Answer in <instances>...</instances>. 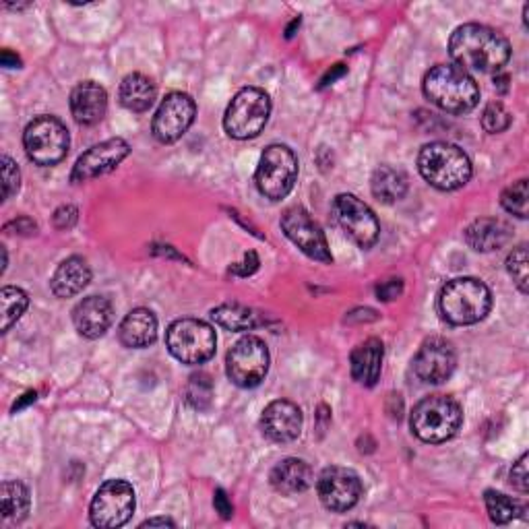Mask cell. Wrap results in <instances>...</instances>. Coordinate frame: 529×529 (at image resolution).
Wrapping results in <instances>:
<instances>
[{
	"label": "cell",
	"mask_w": 529,
	"mask_h": 529,
	"mask_svg": "<svg viewBox=\"0 0 529 529\" xmlns=\"http://www.w3.org/2000/svg\"><path fill=\"white\" fill-rule=\"evenodd\" d=\"M449 54L463 71L499 73L511 58V44L488 25L465 23L451 34Z\"/></svg>",
	"instance_id": "obj_1"
},
{
	"label": "cell",
	"mask_w": 529,
	"mask_h": 529,
	"mask_svg": "<svg viewBox=\"0 0 529 529\" xmlns=\"http://www.w3.org/2000/svg\"><path fill=\"white\" fill-rule=\"evenodd\" d=\"M422 89L430 104L449 114L472 112L480 102L476 79L457 65L432 67L424 77Z\"/></svg>",
	"instance_id": "obj_2"
},
{
	"label": "cell",
	"mask_w": 529,
	"mask_h": 529,
	"mask_svg": "<svg viewBox=\"0 0 529 529\" xmlns=\"http://www.w3.org/2000/svg\"><path fill=\"white\" fill-rule=\"evenodd\" d=\"M418 170L422 178L439 191H457L468 184L474 174L468 153L447 141L424 145L418 155Z\"/></svg>",
	"instance_id": "obj_3"
},
{
	"label": "cell",
	"mask_w": 529,
	"mask_h": 529,
	"mask_svg": "<svg viewBox=\"0 0 529 529\" xmlns=\"http://www.w3.org/2000/svg\"><path fill=\"white\" fill-rule=\"evenodd\" d=\"M492 308L488 286L476 277H457L439 294V313L443 321L455 327L476 325L484 321Z\"/></svg>",
	"instance_id": "obj_4"
},
{
	"label": "cell",
	"mask_w": 529,
	"mask_h": 529,
	"mask_svg": "<svg viewBox=\"0 0 529 529\" xmlns=\"http://www.w3.org/2000/svg\"><path fill=\"white\" fill-rule=\"evenodd\" d=\"M463 424V410L453 397L430 395L424 397L410 416V426L424 443L439 445L453 439Z\"/></svg>",
	"instance_id": "obj_5"
},
{
	"label": "cell",
	"mask_w": 529,
	"mask_h": 529,
	"mask_svg": "<svg viewBox=\"0 0 529 529\" xmlns=\"http://www.w3.org/2000/svg\"><path fill=\"white\" fill-rule=\"evenodd\" d=\"M271 116V100L259 87H244L232 98L226 116L224 129L232 139L246 141L263 133Z\"/></svg>",
	"instance_id": "obj_6"
},
{
	"label": "cell",
	"mask_w": 529,
	"mask_h": 529,
	"mask_svg": "<svg viewBox=\"0 0 529 529\" xmlns=\"http://www.w3.org/2000/svg\"><path fill=\"white\" fill-rule=\"evenodd\" d=\"M71 137L62 120L56 116H38L31 120L23 133L27 158L38 166H56L67 158Z\"/></svg>",
	"instance_id": "obj_7"
},
{
	"label": "cell",
	"mask_w": 529,
	"mask_h": 529,
	"mask_svg": "<svg viewBox=\"0 0 529 529\" xmlns=\"http://www.w3.org/2000/svg\"><path fill=\"white\" fill-rule=\"evenodd\" d=\"M298 180V158L288 145H269L257 166L255 182L263 197L271 201L286 199Z\"/></svg>",
	"instance_id": "obj_8"
},
{
	"label": "cell",
	"mask_w": 529,
	"mask_h": 529,
	"mask_svg": "<svg viewBox=\"0 0 529 529\" xmlns=\"http://www.w3.org/2000/svg\"><path fill=\"white\" fill-rule=\"evenodd\" d=\"M166 346L178 362L197 366L213 358L217 337L213 327L205 321L178 319L166 331Z\"/></svg>",
	"instance_id": "obj_9"
},
{
	"label": "cell",
	"mask_w": 529,
	"mask_h": 529,
	"mask_svg": "<svg viewBox=\"0 0 529 529\" xmlns=\"http://www.w3.org/2000/svg\"><path fill=\"white\" fill-rule=\"evenodd\" d=\"M269 350L257 335H244L226 356V375L240 389L259 387L269 372Z\"/></svg>",
	"instance_id": "obj_10"
},
{
	"label": "cell",
	"mask_w": 529,
	"mask_h": 529,
	"mask_svg": "<svg viewBox=\"0 0 529 529\" xmlns=\"http://www.w3.org/2000/svg\"><path fill=\"white\" fill-rule=\"evenodd\" d=\"M137 507L135 490L124 480L104 482L89 505V519L100 529H114L127 523Z\"/></svg>",
	"instance_id": "obj_11"
},
{
	"label": "cell",
	"mask_w": 529,
	"mask_h": 529,
	"mask_svg": "<svg viewBox=\"0 0 529 529\" xmlns=\"http://www.w3.org/2000/svg\"><path fill=\"white\" fill-rule=\"evenodd\" d=\"M333 215L337 226L360 248H370L377 244L381 236V224L375 211L358 197L348 193L337 195L333 201Z\"/></svg>",
	"instance_id": "obj_12"
},
{
	"label": "cell",
	"mask_w": 529,
	"mask_h": 529,
	"mask_svg": "<svg viewBox=\"0 0 529 529\" xmlns=\"http://www.w3.org/2000/svg\"><path fill=\"white\" fill-rule=\"evenodd\" d=\"M319 501L333 513H346L354 509L362 499V480L354 470L331 465L325 468L317 480Z\"/></svg>",
	"instance_id": "obj_13"
},
{
	"label": "cell",
	"mask_w": 529,
	"mask_h": 529,
	"mask_svg": "<svg viewBox=\"0 0 529 529\" xmlns=\"http://www.w3.org/2000/svg\"><path fill=\"white\" fill-rule=\"evenodd\" d=\"M197 116V104L189 93L172 91L160 104L151 122V133L160 143H174L191 129Z\"/></svg>",
	"instance_id": "obj_14"
},
{
	"label": "cell",
	"mask_w": 529,
	"mask_h": 529,
	"mask_svg": "<svg viewBox=\"0 0 529 529\" xmlns=\"http://www.w3.org/2000/svg\"><path fill=\"white\" fill-rule=\"evenodd\" d=\"M282 230L284 234L300 248V251L315 259L319 263H331V251H329V244L325 238V232L321 230V226L310 217V213L302 207H290L284 211L282 215Z\"/></svg>",
	"instance_id": "obj_15"
},
{
	"label": "cell",
	"mask_w": 529,
	"mask_h": 529,
	"mask_svg": "<svg viewBox=\"0 0 529 529\" xmlns=\"http://www.w3.org/2000/svg\"><path fill=\"white\" fill-rule=\"evenodd\" d=\"M457 366V352L451 341L443 337H430L414 356V372L422 383L441 385L451 379Z\"/></svg>",
	"instance_id": "obj_16"
},
{
	"label": "cell",
	"mask_w": 529,
	"mask_h": 529,
	"mask_svg": "<svg viewBox=\"0 0 529 529\" xmlns=\"http://www.w3.org/2000/svg\"><path fill=\"white\" fill-rule=\"evenodd\" d=\"M131 153V145L116 137V139H108L100 145H93L91 149H87L81 158L77 160V164L73 166L71 172V180L75 184L93 180V178H100L104 174H110L112 170H116L122 160L127 158Z\"/></svg>",
	"instance_id": "obj_17"
},
{
	"label": "cell",
	"mask_w": 529,
	"mask_h": 529,
	"mask_svg": "<svg viewBox=\"0 0 529 529\" xmlns=\"http://www.w3.org/2000/svg\"><path fill=\"white\" fill-rule=\"evenodd\" d=\"M302 424V410L288 399L271 401L261 416V430L273 443L296 441L302 432Z\"/></svg>",
	"instance_id": "obj_18"
},
{
	"label": "cell",
	"mask_w": 529,
	"mask_h": 529,
	"mask_svg": "<svg viewBox=\"0 0 529 529\" xmlns=\"http://www.w3.org/2000/svg\"><path fill=\"white\" fill-rule=\"evenodd\" d=\"M114 323V306L104 296L83 298L73 310V325L85 339L102 337Z\"/></svg>",
	"instance_id": "obj_19"
},
{
	"label": "cell",
	"mask_w": 529,
	"mask_h": 529,
	"mask_svg": "<svg viewBox=\"0 0 529 529\" xmlns=\"http://www.w3.org/2000/svg\"><path fill=\"white\" fill-rule=\"evenodd\" d=\"M69 104L73 118L83 127H91V124L100 122L106 116L108 93L96 81H83L71 91Z\"/></svg>",
	"instance_id": "obj_20"
},
{
	"label": "cell",
	"mask_w": 529,
	"mask_h": 529,
	"mask_svg": "<svg viewBox=\"0 0 529 529\" xmlns=\"http://www.w3.org/2000/svg\"><path fill=\"white\" fill-rule=\"evenodd\" d=\"M118 339L124 348H149L158 339V319L147 308H135L122 319L118 327Z\"/></svg>",
	"instance_id": "obj_21"
},
{
	"label": "cell",
	"mask_w": 529,
	"mask_h": 529,
	"mask_svg": "<svg viewBox=\"0 0 529 529\" xmlns=\"http://www.w3.org/2000/svg\"><path fill=\"white\" fill-rule=\"evenodd\" d=\"M383 356H385V348H383L381 339L370 337L362 341V344L356 346L350 356L352 379L364 387H375L381 377Z\"/></svg>",
	"instance_id": "obj_22"
},
{
	"label": "cell",
	"mask_w": 529,
	"mask_h": 529,
	"mask_svg": "<svg viewBox=\"0 0 529 529\" xmlns=\"http://www.w3.org/2000/svg\"><path fill=\"white\" fill-rule=\"evenodd\" d=\"M91 282V269L85 259L69 257L62 261L50 279V290L56 298H73Z\"/></svg>",
	"instance_id": "obj_23"
},
{
	"label": "cell",
	"mask_w": 529,
	"mask_h": 529,
	"mask_svg": "<svg viewBox=\"0 0 529 529\" xmlns=\"http://www.w3.org/2000/svg\"><path fill=\"white\" fill-rule=\"evenodd\" d=\"M269 480L279 494L292 496L310 488V484H313V470H310V465L304 459L288 457L275 465Z\"/></svg>",
	"instance_id": "obj_24"
},
{
	"label": "cell",
	"mask_w": 529,
	"mask_h": 529,
	"mask_svg": "<svg viewBox=\"0 0 529 529\" xmlns=\"http://www.w3.org/2000/svg\"><path fill=\"white\" fill-rule=\"evenodd\" d=\"M509 228L494 217H480L465 230V242L478 253L499 251L509 242Z\"/></svg>",
	"instance_id": "obj_25"
},
{
	"label": "cell",
	"mask_w": 529,
	"mask_h": 529,
	"mask_svg": "<svg viewBox=\"0 0 529 529\" xmlns=\"http://www.w3.org/2000/svg\"><path fill=\"white\" fill-rule=\"evenodd\" d=\"M370 191L385 205L397 203L408 193V176L393 166H381L370 178Z\"/></svg>",
	"instance_id": "obj_26"
},
{
	"label": "cell",
	"mask_w": 529,
	"mask_h": 529,
	"mask_svg": "<svg viewBox=\"0 0 529 529\" xmlns=\"http://www.w3.org/2000/svg\"><path fill=\"white\" fill-rule=\"evenodd\" d=\"M155 96H158V89L141 73H131L120 83V104L131 112H147L153 106Z\"/></svg>",
	"instance_id": "obj_27"
},
{
	"label": "cell",
	"mask_w": 529,
	"mask_h": 529,
	"mask_svg": "<svg viewBox=\"0 0 529 529\" xmlns=\"http://www.w3.org/2000/svg\"><path fill=\"white\" fill-rule=\"evenodd\" d=\"M211 319L215 325L228 331H253L259 325H263L261 317L255 313L253 308L242 306V304H222L211 310Z\"/></svg>",
	"instance_id": "obj_28"
},
{
	"label": "cell",
	"mask_w": 529,
	"mask_h": 529,
	"mask_svg": "<svg viewBox=\"0 0 529 529\" xmlns=\"http://www.w3.org/2000/svg\"><path fill=\"white\" fill-rule=\"evenodd\" d=\"M29 490L19 480H7L3 484V517L23 521L29 513Z\"/></svg>",
	"instance_id": "obj_29"
},
{
	"label": "cell",
	"mask_w": 529,
	"mask_h": 529,
	"mask_svg": "<svg viewBox=\"0 0 529 529\" xmlns=\"http://www.w3.org/2000/svg\"><path fill=\"white\" fill-rule=\"evenodd\" d=\"M484 503H486V511H488L490 521L496 525H507L519 513H525V509H521L519 503L513 501L511 496H507L503 492H496V490H486Z\"/></svg>",
	"instance_id": "obj_30"
},
{
	"label": "cell",
	"mask_w": 529,
	"mask_h": 529,
	"mask_svg": "<svg viewBox=\"0 0 529 529\" xmlns=\"http://www.w3.org/2000/svg\"><path fill=\"white\" fill-rule=\"evenodd\" d=\"M0 302H3V333H9V329L23 317L29 298L21 288L7 286L0 292Z\"/></svg>",
	"instance_id": "obj_31"
},
{
	"label": "cell",
	"mask_w": 529,
	"mask_h": 529,
	"mask_svg": "<svg viewBox=\"0 0 529 529\" xmlns=\"http://www.w3.org/2000/svg\"><path fill=\"white\" fill-rule=\"evenodd\" d=\"M213 399V383L207 372H197L186 385V403L197 412H205Z\"/></svg>",
	"instance_id": "obj_32"
},
{
	"label": "cell",
	"mask_w": 529,
	"mask_h": 529,
	"mask_svg": "<svg viewBox=\"0 0 529 529\" xmlns=\"http://www.w3.org/2000/svg\"><path fill=\"white\" fill-rule=\"evenodd\" d=\"M527 197H529L527 180L521 178L519 182L511 184L509 189L503 193V197H501V205H503L505 211H509L511 215H517L519 220H525V217H527Z\"/></svg>",
	"instance_id": "obj_33"
},
{
	"label": "cell",
	"mask_w": 529,
	"mask_h": 529,
	"mask_svg": "<svg viewBox=\"0 0 529 529\" xmlns=\"http://www.w3.org/2000/svg\"><path fill=\"white\" fill-rule=\"evenodd\" d=\"M482 127L490 135L505 133L511 127V114L501 102H492L482 112Z\"/></svg>",
	"instance_id": "obj_34"
},
{
	"label": "cell",
	"mask_w": 529,
	"mask_h": 529,
	"mask_svg": "<svg viewBox=\"0 0 529 529\" xmlns=\"http://www.w3.org/2000/svg\"><path fill=\"white\" fill-rule=\"evenodd\" d=\"M507 271L521 294H527V246L519 244L507 257Z\"/></svg>",
	"instance_id": "obj_35"
},
{
	"label": "cell",
	"mask_w": 529,
	"mask_h": 529,
	"mask_svg": "<svg viewBox=\"0 0 529 529\" xmlns=\"http://www.w3.org/2000/svg\"><path fill=\"white\" fill-rule=\"evenodd\" d=\"M19 186H21V174L17 164L5 155L3 158V199L9 201L13 195L19 193Z\"/></svg>",
	"instance_id": "obj_36"
},
{
	"label": "cell",
	"mask_w": 529,
	"mask_h": 529,
	"mask_svg": "<svg viewBox=\"0 0 529 529\" xmlns=\"http://www.w3.org/2000/svg\"><path fill=\"white\" fill-rule=\"evenodd\" d=\"M527 453H523L519 457V461L513 465L511 470V484L519 490V492H527L529 490V472H527Z\"/></svg>",
	"instance_id": "obj_37"
},
{
	"label": "cell",
	"mask_w": 529,
	"mask_h": 529,
	"mask_svg": "<svg viewBox=\"0 0 529 529\" xmlns=\"http://www.w3.org/2000/svg\"><path fill=\"white\" fill-rule=\"evenodd\" d=\"M77 220H79V211L73 205H62L54 211V226L58 230L73 228L77 224Z\"/></svg>",
	"instance_id": "obj_38"
},
{
	"label": "cell",
	"mask_w": 529,
	"mask_h": 529,
	"mask_svg": "<svg viewBox=\"0 0 529 529\" xmlns=\"http://www.w3.org/2000/svg\"><path fill=\"white\" fill-rule=\"evenodd\" d=\"M403 294V279H387L377 286V298L383 302H393Z\"/></svg>",
	"instance_id": "obj_39"
},
{
	"label": "cell",
	"mask_w": 529,
	"mask_h": 529,
	"mask_svg": "<svg viewBox=\"0 0 529 529\" xmlns=\"http://www.w3.org/2000/svg\"><path fill=\"white\" fill-rule=\"evenodd\" d=\"M257 269H259V257H257V253L251 251V253H246L242 263H236L230 267V273L240 275V277H248V275H253Z\"/></svg>",
	"instance_id": "obj_40"
},
{
	"label": "cell",
	"mask_w": 529,
	"mask_h": 529,
	"mask_svg": "<svg viewBox=\"0 0 529 529\" xmlns=\"http://www.w3.org/2000/svg\"><path fill=\"white\" fill-rule=\"evenodd\" d=\"M213 507H215L217 513L222 515V519H230L234 515V507H232V503L228 499V494L222 488H217L215 494H213Z\"/></svg>",
	"instance_id": "obj_41"
},
{
	"label": "cell",
	"mask_w": 529,
	"mask_h": 529,
	"mask_svg": "<svg viewBox=\"0 0 529 529\" xmlns=\"http://www.w3.org/2000/svg\"><path fill=\"white\" fill-rule=\"evenodd\" d=\"M15 230V234H23V236H29V234H36L38 226L29 220V217H19V220H13L5 226V232H11Z\"/></svg>",
	"instance_id": "obj_42"
},
{
	"label": "cell",
	"mask_w": 529,
	"mask_h": 529,
	"mask_svg": "<svg viewBox=\"0 0 529 529\" xmlns=\"http://www.w3.org/2000/svg\"><path fill=\"white\" fill-rule=\"evenodd\" d=\"M0 65H3L5 69H19L21 67V60L11 50H5L3 54H0Z\"/></svg>",
	"instance_id": "obj_43"
},
{
	"label": "cell",
	"mask_w": 529,
	"mask_h": 529,
	"mask_svg": "<svg viewBox=\"0 0 529 529\" xmlns=\"http://www.w3.org/2000/svg\"><path fill=\"white\" fill-rule=\"evenodd\" d=\"M341 75H346V67L344 65H335L333 67V73L329 71L325 77H323V81H321V85L319 87H325V85H331L335 79H339Z\"/></svg>",
	"instance_id": "obj_44"
},
{
	"label": "cell",
	"mask_w": 529,
	"mask_h": 529,
	"mask_svg": "<svg viewBox=\"0 0 529 529\" xmlns=\"http://www.w3.org/2000/svg\"><path fill=\"white\" fill-rule=\"evenodd\" d=\"M36 391H27L17 403H15V406H13V412H19V410H23L25 406H29V403H34L36 401Z\"/></svg>",
	"instance_id": "obj_45"
},
{
	"label": "cell",
	"mask_w": 529,
	"mask_h": 529,
	"mask_svg": "<svg viewBox=\"0 0 529 529\" xmlns=\"http://www.w3.org/2000/svg\"><path fill=\"white\" fill-rule=\"evenodd\" d=\"M155 525H162V527L170 525V527H174L176 523L172 519H166V517H155V519H147L141 527H155Z\"/></svg>",
	"instance_id": "obj_46"
},
{
	"label": "cell",
	"mask_w": 529,
	"mask_h": 529,
	"mask_svg": "<svg viewBox=\"0 0 529 529\" xmlns=\"http://www.w3.org/2000/svg\"><path fill=\"white\" fill-rule=\"evenodd\" d=\"M494 85L499 87L501 93H507L509 91V75H496L494 77Z\"/></svg>",
	"instance_id": "obj_47"
},
{
	"label": "cell",
	"mask_w": 529,
	"mask_h": 529,
	"mask_svg": "<svg viewBox=\"0 0 529 529\" xmlns=\"http://www.w3.org/2000/svg\"><path fill=\"white\" fill-rule=\"evenodd\" d=\"M300 25V19H294V23L290 25V29H288V38H292L294 36V27H298Z\"/></svg>",
	"instance_id": "obj_48"
}]
</instances>
